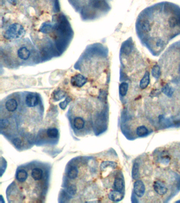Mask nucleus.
I'll use <instances>...</instances> for the list:
<instances>
[{"label": "nucleus", "mask_w": 180, "mask_h": 203, "mask_svg": "<svg viewBox=\"0 0 180 203\" xmlns=\"http://www.w3.org/2000/svg\"><path fill=\"white\" fill-rule=\"evenodd\" d=\"M71 101V99H70V97H67L66 98V99L64 101V102H62L61 103H59V106L62 109H65L66 108V107L67 106V105L68 104L69 102Z\"/></svg>", "instance_id": "cd10ccee"}, {"label": "nucleus", "mask_w": 180, "mask_h": 203, "mask_svg": "<svg viewBox=\"0 0 180 203\" xmlns=\"http://www.w3.org/2000/svg\"><path fill=\"white\" fill-rule=\"evenodd\" d=\"M150 73L149 72L146 71L140 81V86L141 89H146L150 84Z\"/></svg>", "instance_id": "1a4fd4ad"}, {"label": "nucleus", "mask_w": 180, "mask_h": 203, "mask_svg": "<svg viewBox=\"0 0 180 203\" xmlns=\"http://www.w3.org/2000/svg\"><path fill=\"white\" fill-rule=\"evenodd\" d=\"M128 89V84L126 82H123L119 85V94L122 96H125L127 94Z\"/></svg>", "instance_id": "a211bd4d"}, {"label": "nucleus", "mask_w": 180, "mask_h": 203, "mask_svg": "<svg viewBox=\"0 0 180 203\" xmlns=\"http://www.w3.org/2000/svg\"><path fill=\"white\" fill-rule=\"evenodd\" d=\"M136 135L138 137H143L148 135V130H147L146 127H145L144 125H142L137 127L136 130Z\"/></svg>", "instance_id": "2eb2a0df"}, {"label": "nucleus", "mask_w": 180, "mask_h": 203, "mask_svg": "<svg viewBox=\"0 0 180 203\" xmlns=\"http://www.w3.org/2000/svg\"><path fill=\"white\" fill-rule=\"evenodd\" d=\"M47 135L50 138H56L58 135V130L56 128H49L47 130Z\"/></svg>", "instance_id": "5701e85b"}, {"label": "nucleus", "mask_w": 180, "mask_h": 203, "mask_svg": "<svg viewBox=\"0 0 180 203\" xmlns=\"http://www.w3.org/2000/svg\"><path fill=\"white\" fill-rule=\"evenodd\" d=\"M67 191L71 195H75L77 191L76 187L75 185L70 186L67 189Z\"/></svg>", "instance_id": "c85d7f7f"}, {"label": "nucleus", "mask_w": 180, "mask_h": 203, "mask_svg": "<svg viewBox=\"0 0 180 203\" xmlns=\"http://www.w3.org/2000/svg\"><path fill=\"white\" fill-rule=\"evenodd\" d=\"M78 174V170L76 166H72L70 168L68 172V176L69 178L74 179L76 178Z\"/></svg>", "instance_id": "f3484780"}, {"label": "nucleus", "mask_w": 180, "mask_h": 203, "mask_svg": "<svg viewBox=\"0 0 180 203\" xmlns=\"http://www.w3.org/2000/svg\"><path fill=\"white\" fill-rule=\"evenodd\" d=\"M162 91L166 96L171 97L174 93V90L172 87H170L169 85H166L165 86L163 87L162 89Z\"/></svg>", "instance_id": "aec40b11"}, {"label": "nucleus", "mask_w": 180, "mask_h": 203, "mask_svg": "<svg viewBox=\"0 0 180 203\" xmlns=\"http://www.w3.org/2000/svg\"><path fill=\"white\" fill-rule=\"evenodd\" d=\"M1 127L2 129L4 128L5 127H8L9 125V120L6 119H3L1 120Z\"/></svg>", "instance_id": "c756f323"}, {"label": "nucleus", "mask_w": 180, "mask_h": 203, "mask_svg": "<svg viewBox=\"0 0 180 203\" xmlns=\"http://www.w3.org/2000/svg\"><path fill=\"white\" fill-rule=\"evenodd\" d=\"M123 194L121 193V191H119L118 190H113L108 195V197L109 199L113 202H119L121 201L123 198Z\"/></svg>", "instance_id": "423d86ee"}, {"label": "nucleus", "mask_w": 180, "mask_h": 203, "mask_svg": "<svg viewBox=\"0 0 180 203\" xmlns=\"http://www.w3.org/2000/svg\"><path fill=\"white\" fill-rule=\"evenodd\" d=\"M115 190L122 191L124 188V182L122 178L116 177L115 178L114 183Z\"/></svg>", "instance_id": "9d476101"}, {"label": "nucleus", "mask_w": 180, "mask_h": 203, "mask_svg": "<svg viewBox=\"0 0 180 203\" xmlns=\"http://www.w3.org/2000/svg\"><path fill=\"white\" fill-rule=\"evenodd\" d=\"M153 187L155 192L160 195H164L167 193V188L165 184L160 180L155 181Z\"/></svg>", "instance_id": "20e7f679"}, {"label": "nucleus", "mask_w": 180, "mask_h": 203, "mask_svg": "<svg viewBox=\"0 0 180 203\" xmlns=\"http://www.w3.org/2000/svg\"><path fill=\"white\" fill-rule=\"evenodd\" d=\"M152 75L155 79H158L161 75V70L160 66L158 65H155L153 67L152 69Z\"/></svg>", "instance_id": "412c9836"}, {"label": "nucleus", "mask_w": 180, "mask_h": 203, "mask_svg": "<svg viewBox=\"0 0 180 203\" xmlns=\"http://www.w3.org/2000/svg\"><path fill=\"white\" fill-rule=\"evenodd\" d=\"M87 81V79L81 74H77L71 77V83L73 86L77 87L83 86Z\"/></svg>", "instance_id": "f03ea898"}, {"label": "nucleus", "mask_w": 180, "mask_h": 203, "mask_svg": "<svg viewBox=\"0 0 180 203\" xmlns=\"http://www.w3.org/2000/svg\"><path fill=\"white\" fill-rule=\"evenodd\" d=\"M26 34V31L22 25L19 23H13L6 31L4 37L8 39H19Z\"/></svg>", "instance_id": "f257e3e1"}, {"label": "nucleus", "mask_w": 180, "mask_h": 203, "mask_svg": "<svg viewBox=\"0 0 180 203\" xmlns=\"http://www.w3.org/2000/svg\"><path fill=\"white\" fill-rule=\"evenodd\" d=\"M139 165L137 163H134L132 168V178L134 180H137L140 177V171H139Z\"/></svg>", "instance_id": "ddd939ff"}, {"label": "nucleus", "mask_w": 180, "mask_h": 203, "mask_svg": "<svg viewBox=\"0 0 180 203\" xmlns=\"http://www.w3.org/2000/svg\"><path fill=\"white\" fill-rule=\"evenodd\" d=\"M43 176V171L40 168H34L31 173V176L33 179L36 181H38L42 179Z\"/></svg>", "instance_id": "9b49d317"}, {"label": "nucleus", "mask_w": 180, "mask_h": 203, "mask_svg": "<svg viewBox=\"0 0 180 203\" xmlns=\"http://www.w3.org/2000/svg\"><path fill=\"white\" fill-rule=\"evenodd\" d=\"M134 192L138 197H142L145 192V187L142 180H137L134 184Z\"/></svg>", "instance_id": "7ed1b4c3"}, {"label": "nucleus", "mask_w": 180, "mask_h": 203, "mask_svg": "<svg viewBox=\"0 0 180 203\" xmlns=\"http://www.w3.org/2000/svg\"><path fill=\"white\" fill-rule=\"evenodd\" d=\"M133 45L132 42H126L122 47V51L126 55H128L132 52Z\"/></svg>", "instance_id": "6ab92c4d"}, {"label": "nucleus", "mask_w": 180, "mask_h": 203, "mask_svg": "<svg viewBox=\"0 0 180 203\" xmlns=\"http://www.w3.org/2000/svg\"><path fill=\"white\" fill-rule=\"evenodd\" d=\"M51 28V25L48 24H44V25L42 26L41 31L43 33H48L50 31Z\"/></svg>", "instance_id": "bb28decb"}, {"label": "nucleus", "mask_w": 180, "mask_h": 203, "mask_svg": "<svg viewBox=\"0 0 180 203\" xmlns=\"http://www.w3.org/2000/svg\"><path fill=\"white\" fill-rule=\"evenodd\" d=\"M12 5H15L16 1V0H7Z\"/></svg>", "instance_id": "7c9ffc66"}, {"label": "nucleus", "mask_w": 180, "mask_h": 203, "mask_svg": "<svg viewBox=\"0 0 180 203\" xmlns=\"http://www.w3.org/2000/svg\"><path fill=\"white\" fill-rule=\"evenodd\" d=\"M26 103L29 107H33L37 105L38 103V98L36 93H30L27 95Z\"/></svg>", "instance_id": "39448f33"}, {"label": "nucleus", "mask_w": 180, "mask_h": 203, "mask_svg": "<svg viewBox=\"0 0 180 203\" xmlns=\"http://www.w3.org/2000/svg\"><path fill=\"white\" fill-rule=\"evenodd\" d=\"M74 125L75 127L77 130H81L84 128L85 125V121L80 117H76L74 121Z\"/></svg>", "instance_id": "dca6fc26"}, {"label": "nucleus", "mask_w": 180, "mask_h": 203, "mask_svg": "<svg viewBox=\"0 0 180 203\" xmlns=\"http://www.w3.org/2000/svg\"><path fill=\"white\" fill-rule=\"evenodd\" d=\"M16 179L21 183L24 182L27 178H28V173H27L26 170H20L18 171V173H16Z\"/></svg>", "instance_id": "f8f14e48"}, {"label": "nucleus", "mask_w": 180, "mask_h": 203, "mask_svg": "<svg viewBox=\"0 0 180 203\" xmlns=\"http://www.w3.org/2000/svg\"><path fill=\"white\" fill-rule=\"evenodd\" d=\"M92 4L96 8H104L106 6V3L104 0H93Z\"/></svg>", "instance_id": "393cba45"}, {"label": "nucleus", "mask_w": 180, "mask_h": 203, "mask_svg": "<svg viewBox=\"0 0 180 203\" xmlns=\"http://www.w3.org/2000/svg\"><path fill=\"white\" fill-rule=\"evenodd\" d=\"M141 28L142 29V30L145 32H149L150 30V23L147 21H143V22H142Z\"/></svg>", "instance_id": "a878e982"}, {"label": "nucleus", "mask_w": 180, "mask_h": 203, "mask_svg": "<svg viewBox=\"0 0 180 203\" xmlns=\"http://www.w3.org/2000/svg\"><path fill=\"white\" fill-rule=\"evenodd\" d=\"M168 23H169V24L170 25L171 28H174L179 25V21L176 17L173 16V17H171L169 18V19L168 20Z\"/></svg>", "instance_id": "4be33fe9"}, {"label": "nucleus", "mask_w": 180, "mask_h": 203, "mask_svg": "<svg viewBox=\"0 0 180 203\" xmlns=\"http://www.w3.org/2000/svg\"><path fill=\"white\" fill-rule=\"evenodd\" d=\"M117 167V163L114 161H104L100 165V169L102 171L105 170L107 168H111L112 169H115Z\"/></svg>", "instance_id": "4468645a"}, {"label": "nucleus", "mask_w": 180, "mask_h": 203, "mask_svg": "<svg viewBox=\"0 0 180 203\" xmlns=\"http://www.w3.org/2000/svg\"><path fill=\"white\" fill-rule=\"evenodd\" d=\"M66 93L65 91L62 90H58L55 91V93H54L53 99L56 101H58L59 100L62 99L65 96Z\"/></svg>", "instance_id": "b1692460"}, {"label": "nucleus", "mask_w": 180, "mask_h": 203, "mask_svg": "<svg viewBox=\"0 0 180 203\" xmlns=\"http://www.w3.org/2000/svg\"><path fill=\"white\" fill-rule=\"evenodd\" d=\"M18 102L14 99H11L5 103L6 109L9 112H14L18 107Z\"/></svg>", "instance_id": "6e6552de"}, {"label": "nucleus", "mask_w": 180, "mask_h": 203, "mask_svg": "<svg viewBox=\"0 0 180 203\" xmlns=\"http://www.w3.org/2000/svg\"><path fill=\"white\" fill-rule=\"evenodd\" d=\"M18 56L23 60L28 59L30 56L31 53L30 50L26 47H23L19 49L17 51Z\"/></svg>", "instance_id": "0eeeda50"}, {"label": "nucleus", "mask_w": 180, "mask_h": 203, "mask_svg": "<svg viewBox=\"0 0 180 203\" xmlns=\"http://www.w3.org/2000/svg\"><path fill=\"white\" fill-rule=\"evenodd\" d=\"M162 41L161 40H158V41H157V42H156V45H157V46H160L161 45V44H162Z\"/></svg>", "instance_id": "2f4dec72"}]
</instances>
